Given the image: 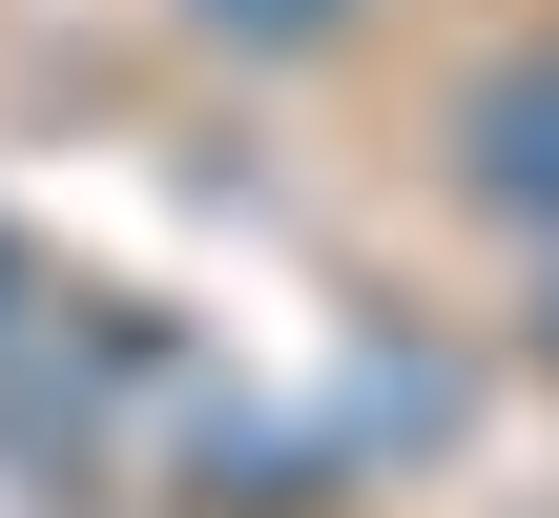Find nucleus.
<instances>
[{"instance_id":"nucleus-4","label":"nucleus","mask_w":559,"mask_h":518,"mask_svg":"<svg viewBox=\"0 0 559 518\" xmlns=\"http://www.w3.org/2000/svg\"><path fill=\"white\" fill-rule=\"evenodd\" d=\"M539 332H559V311H539Z\"/></svg>"},{"instance_id":"nucleus-3","label":"nucleus","mask_w":559,"mask_h":518,"mask_svg":"<svg viewBox=\"0 0 559 518\" xmlns=\"http://www.w3.org/2000/svg\"><path fill=\"white\" fill-rule=\"evenodd\" d=\"M0 332H21V249H0Z\"/></svg>"},{"instance_id":"nucleus-1","label":"nucleus","mask_w":559,"mask_h":518,"mask_svg":"<svg viewBox=\"0 0 559 518\" xmlns=\"http://www.w3.org/2000/svg\"><path fill=\"white\" fill-rule=\"evenodd\" d=\"M477 208H519V228H559V42L477 83Z\"/></svg>"},{"instance_id":"nucleus-2","label":"nucleus","mask_w":559,"mask_h":518,"mask_svg":"<svg viewBox=\"0 0 559 518\" xmlns=\"http://www.w3.org/2000/svg\"><path fill=\"white\" fill-rule=\"evenodd\" d=\"M187 21H207V42H270V62H290V42H332L353 0H187Z\"/></svg>"}]
</instances>
